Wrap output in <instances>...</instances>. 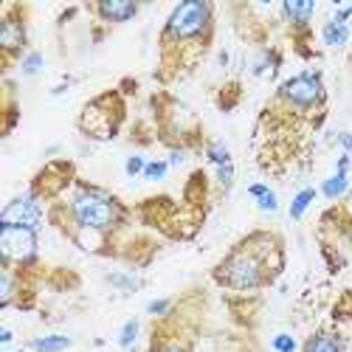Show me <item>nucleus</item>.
<instances>
[{
  "mask_svg": "<svg viewBox=\"0 0 352 352\" xmlns=\"http://www.w3.org/2000/svg\"><path fill=\"white\" fill-rule=\"evenodd\" d=\"M217 282L237 287V290H248V287H259L268 282V262L265 254L256 248V237L243 243L237 251H234L223 265L217 268Z\"/></svg>",
  "mask_w": 352,
  "mask_h": 352,
  "instance_id": "obj_1",
  "label": "nucleus"
},
{
  "mask_svg": "<svg viewBox=\"0 0 352 352\" xmlns=\"http://www.w3.org/2000/svg\"><path fill=\"white\" fill-rule=\"evenodd\" d=\"M212 3H203V0H186V3H178L172 9L166 28H164V37L161 43H197V40H206L212 32Z\"/></svg>",
  "mask_w": 352,
  "mask_h": 352,
  "instance_id": "obj_2",
  "label": "nucleus"
},
{
  "mask_svg": "<svg viewBox=\"0 0 352 352\" xmlns=\"http://www.w3.org/2000/svg\"><path fill=\"white\" fill-rule=\"evenodd\" d=\"M71 217L76 220L79 228L102 234L104 228H113L122 220V206L113 195L94 189V186H85L71 203Z\"/></svg>",
  "mask_w": 352,
  "mask_h": 352,
  "instance_id": "obj_3",
  "label": "nucleus"
},
{
  "mask_svg": "<svg viewBox=\"0 0 352 352\" xmlns=\"http://www.w3.org/2000/svg\"><path fill=\"white\" fill-rule=\"evenodd\" d=\"M0 254H3L6 265H12V262H20V265L32 262L37 254V231L3 226L0 228Z\"/></svg>",
  "mask_w": 352,
  "mask_h": 352,
  "instance_id": "obj_4",
  "label": "nucleus"
},
{
  "mask_svg": "<svg viewBox=\"0 0 352 352\" xmlns=\"http://www.w3.org/2000/svg\"><path fill=\"white\" fill-rule=\"evenodd\" d=\"M279 96L285 102H290L293 107L299 110H307L313 104L321 102V96H324V87H321V76L318 74H299L287 79L282 87H279Z\"/></svg>",
  "mask_w": 352,
  "mask_h": 352,
  "instance_id": "obj_5",
  "label": "nucleus"
},
{
  "mask_svg": "<svg viewBox=\"0 0 352 352\" xmlns=\"http://www.w3.org/2000/svg\"><path fill=\"white\" fill-rule=\"evenodd\" d=\"M40 217H43L40 203H37L32 195L14 197L9 206L3 209V214H0V228H3V226H17V228H32V231H37Z\"/></svg>",
  "mask_w": 352,
  "mask_h": 352,
  "instance_id": "obj_6",
  "label": "nucleus"
},
{
  "mask_svg": "<svg viewBox=\"0 0 352 352\" xmlns=\"http://www.w3.org/2000/svg\"><path fill=\"white\" fill-rule=\"evenodd\" d=\"M0 45L6 54H17L25 45V25L12 14H6L3 25H0Z\"/></svg>",
  "mask_w": 352,
  "mask_h": 352,
  "instance_id": "obj_7",
  "label": "nucleus"
},
{
  "mask_svg": "<svg viewBox=\"0 0 352 352\" xmlns=\"http://www.w3.org/2000/svg\"><path fill=\"white\" fill-rule=\"evenodd\" d=\"M135 12H138V6L130 3V0H104V3L96 6V14L107 23H124V20L135 17Z\"/></svg>",
  "mask_w": 352,
  "mask_h": 352,
  "instance_id": "obj_8",
  "label": "nucleus"
},
{
  "mask_svg": "<svg viewBox=\"0 0 352 352\" xmlns=\"http://www.w3.org/2000/svg\"><path fill=\"white\" fill-rule=\"evenodd\" d=\"M341 341L330 333H316L307 344H305V352H341Z\"/></svg>",
  "mask_w": 352,
  "mask_h": 352,
  "instance_id": "obj_9",
  "label": "nucleus"
},
{
  "mask_svg": "<svg viewBox=\"0 0 352 352\" xmlns=\"http://www.w3.org/2000/svg\"><path fill=\"white\" fill-rule=\"evenodd\" d=\"M316 6L313 3H285L282 6V14L293 23V25H307V20L313 17Z\"/></svg>",
  "mask_w": 352,
  "mask_h": 352,
  "instance_id": "obj_10",
  "label": "nucleus"
},
{
  "mask_svg": "<svg viewBox=\"0 0 352 352\" xmlns=\"http://www.w3.org/2000/svg\"><path fill=\"white\" fill-rule=\"evenodd\" d=\"M321 37H324V43H327V45H344V43L349 40V28H346L344 23L330 20L324 28H321Z\"/></svg>",
  "mask_w": 352,
  "mask_h": 352,
  "instance_id": "obj_11",
  "label": "nucleus"
},
{
  "mask_svg": "<svg viewBox=\"0 0 352 352\" xmlns=\"http://www.w3.org/2000/svg\"><path fill=\"white\" fill-rule=\"evenodd\" d=\"M32 346L37 352H60V349L71 346V338H65V336H45V338H37Z\"/></svg>",
  "mask_w": 352,
  "mask_h": 352,
  "instance_id": "obj_12",
  "label": "nucleus"
},
{
  "mask_svg": "<svg viewBox=\"0 0 352 352\" xmlns=\"http://www.w3.org/2000/svg\"><path fill=\"white\" fill-rule=\"evenodd\" d=\"M313 197H316V192L313 189H305V192H299L296 197H293V203H290V217L293 220H299L302 214H305V209L313 203Z\"/></svg>",
  "mask_w": 352,
  "mask_h": 352,
  "instance_id": "obj_13",
  "label": "nucleus"
},
{
  "mask_svg": "<svg viewBox=\"0 0 352 352\" xmlns=\"http://www.w3.org/2000/svg\"><path fill=\"white\" fill-rule=\"evenodd\" d=\"M321 192H324L327 197H341V195L346 192V172H336L330 181H324Z\"/></svg>",
  "mask_w": 352,
  "mask_h": 352,
  "instance_id": "obj_14",
  "label": "nucleus"
},
{
  "mask_svg": "<svg viewBox=\"0 0 352 352\" xmlns=\"http://www.w3.org/2000/svg\"><path fill=\"white\" fill-rule=\"evenodd\" d=\"M206 155H209V161H212L214 166H226V164H231V153L226 150L220 141H212V144L206 146Z\"/></svg>",
  "mask_w": 352,
  "mask_h": 352,
  "instance_id": "obj_15",
  "label": "nucleus"
},
{
  "mask_svg": "<svg viewBox=\"0 0 352 352\" xmlns=\"http://www.w3.org/2000/svg\"><path fill=\"white\" fill-rule=\"evenodd\" d=\"M43 68V56L37 54V51H32V54H25V60H23V74H37Z\"/></svg>",
  "mask_w": 352,
  "mask_h": 352,
  "instance_id": "obj_16",
  "label": "nucleus"
},
{
  "mask_svg": "<svg viewBox=\"0 0 352 352\" xmlns=\"http://www.w3.org/2000/svg\"><path fill=\"white\" fill-rule=\"evenodd\" d=\"M135 336H138V321L133 318V321H127V324H124V330H122V336H119V344H122V346H133Z\"/></svg>",
  "mask_w": 352,
  "mask_h": 352,
  "instance_id": "obj_17",
  "label": "nucleus"
},
{
  "mask_svg": "<svg viewBox=\"0 0 352 352\" xmlns=\"http://www.w3.org/2000/svg\"><path fill=\"white\" fill-rule=\"evenodd\" d=\"M166 161H153V164H146V169H144V175H146V178H150V181H158V178H164V175H166Z\"/></svg>",
  "mask_w": 352,
  "mask_h": 352,
  "instance_id": "obj_18",
  "label": "nucleus"
},
{
  "mask_svg": "<svg viewBox=\"0 0 352 352\" xmlns=\"http://www.w3.org/2000/svg\"><path fill=\"white\" fill-rule=\"evenodd\" d=\"M217 178H220V184L228 189L231 186V181H234V164H226V166H217Z\"/></svg>",
  "mask_w": 352,
  "mask_h": 352,
  "instance_id": "obj_19",
  "label": "nucleus"
},
{
  "mask_svg": "<svg viewBox=\"0 0 352 352\" xmlns=\"http://www.w3.org/2000/svg\"><path fill=\"white\" fill-rule=\"evenodd\" d=\"M276 206H279V200H276L274 192H268V195L259 197V209H262V212H276Z\"/></svg>",
  "mask_w": 352,
  "mask_h": 352,
  "instance_id": "obj_20",
  "label": "nucleus"
},
{
  "mask_svg": "<svg viewBox=\"0 0 352 352\" xmlns=\"http://www.w3.org/2000/svg\"><path fill=\"white\" fill-rule=\"evenodd\" d=\"M274 346H276L279 352H293V349H296V341H293L290 336H276V338H274Z\"/></svg>",
  "mask_w": 352,
  "mask_h": 352,
  "instance_id": "obj_21",
  "label": "nucleus"
},
{
  "mask_svg": "<svg viewBox=\"0 0 352 352\" xmlns=\"http://www.w3.org/2000/svg\"><path fill=\"white\" fill-rule=\"evenodd\" d=\"M146 169V164H144V158L141 155H133L130 161H127V175L133 178V175H138V172H144Z\"/></svg>",
  "mask_w": 352,
  "mask_h": 352,
  "instance_id": "obj_22",
  "label": "nucleus"
},
{
  "mask_svg": "<svg viewBox=\"0 0 352 352\" xmlns=\"http://www.w3.org/2000/svg\"><path fill=\"white\" fill-rule=\"evenodd\" d=\"M146 310H150L153 316H161V313H166V310H169V302H166V299H161V302H153V305L146 307Z\"/></svg>",
  "mask_w": 352,
  "mask_h": 352,
  "instance_id": "obj_23",
  "label": "nucleus"
},
{
  "mask_svg": "<svg viewBox=\"0 0 352 352\" xmlns=\"http://www.w3.org/2000/svg\"><path fill=\"white\" fill-rule=\"evenodd\" d=\"M153 352H186L181 344H161V346H155Z\"/></svg>",
  "mask_w": 352,
  "mask_h": 352,
  "instance_id": "obj_24",
  "label": "nucleus"
},
{
  "mask_svg": "<svg viewBox=\"0 0 352 352\" xmlns=\"http://www.w3.org/2000/svg\"><path fill=\"white\" fill-rule=\"evenodd\" d=\"M248 192H251V195H254V197H256V200H259V197H262V195H268V192H271V189H268V186H262V184H254V186H248Z\"/></svg>",
  "mask_w": 352,
  "mask_h": 352,
  "instance_id": "obj_25",
  "label": "nucleus"
},
{
  "mask_svg": "<svg viewBox=\"0 0 352 352\" xmlns=\"http://www.w3.org/2000/svg\"><path fill=\"white\" fill-rule=\"evenodd\" d=\"M338 141H341V144L346 146V150L352 153V133H341V135H338Z\"/></svg>",
  "mask_w": 352,
  "mask_h": 352,
  "instance_id": "obj_26",
  "label": "nucleus"
},
{
  "mask_svg": "<svg viewBox=\"0 0 352 352\" xmlns=\"http://www.w3.org/2000/svg\"><path fill=\"white\" fill-rule=\"evenodd\" d=\"M169 161H172V164H175V166H178V164H181V161H184V153H172V158H169Z\"/></svg>",
  "mask_w": 352,
  "mask_h": 352,
  "instance_id": "obj_27",
  "label": "nucleus"
},
{
  "mask_svg": "<svg viewBox=\"0 0 352 352\" xmlns=\"http://www.w3.org/2000/svg\"><path fill=\"white\" fill-rule=\"evenodd\" d=\"M0 341L9 344V341H12V330H3V333H0Z\"/></svg>",
  "mask_w": 352,
  "mask_h": 352,
  "instance_id": "obj_28",
  "label": "nucleus"
}]
</instances>
